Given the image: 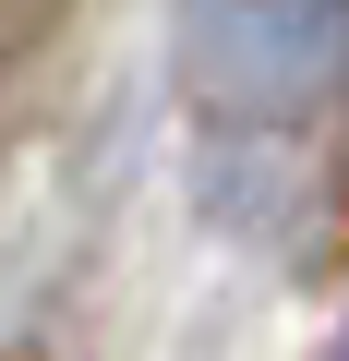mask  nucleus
I'll return each mask as SVG.
<instances>
[{"mask_svg": "<svg viewBox=\"0 0 349 361\" xmlns=\"http://www.w3.org/2000/svg\"><path fill=\"white\" fill-rule=\"evenodd\" d=\"M169 73L205 133H301L349 97V0H181Z\"/></svg>", "mask_w": 349, "mask_h": 361, "instance_id": "nucleus-1", "label": "nucleus"}]
</instances>
